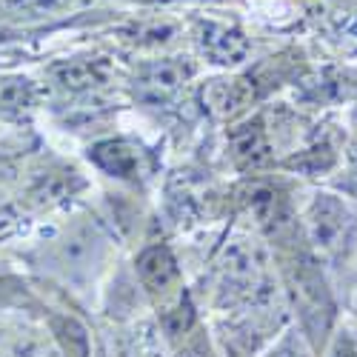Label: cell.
Returning <instances> with one entry per match:
<instances>
[{
	"label": "cell",
	"mask_w": 357,
	"mask_h": 357,
	"mask_svg": "<svg viewBox=\"0 0 357 357\" xmlns=\"http://www.w3.org/2000/svg\"><path fill=\"white\" fill-rule=\"evenodd\" d=\"M275 266L260 237L241 231L220 249L212 269L215 303L226 312H252L272 301Z\"/></svg>",
	"instance_id": "cell-1"
},
{
	"label": "cell",
	"mask_w": 357,
	"mask_h": 357,
	"mask_svg": "<svg viewBox=\"0 0 357 357\" xmlns=\"http://www.w3.org/2000/svg\"><path fill=\"white\" fill-rule=\"evenodd\" d=\"M306 237L317 257L337 266H351L357 257V203L351 197L320 192L303 209Z\"/></svg>",
	"instance_id": "cell-2"
},
{
	"label": "cell",
	"mask_w": 357,
	"mask_h": 357,
	"mask_svg": "<svg viewBox=\"0 0 357 357\" xmlns=\"http://www.w3.org/2000/svg\"><path fill=\"white\" fill-rule=\"evenodd\" d=\"M291 294H294V309L303 320V329L309 332V337L320 340L329 332V323H332V297L329 289L323 283V275L314 269L312 260H303L301 266L294 263L291 269Z\"/></svg>",
	"instance_id": "cell-3"
},
{
	"label": "cell",
	"mask_w": 357,
	"mask_h": 357,
	"mask_svg": "<svg viewBox=\"0 0 357 357\" xmlns=\"http://www.w3.org/2000/svg\"><path fill=\"white\" fill-rule=\"evenodd\" d=\"M137 278H140V286L152 294L160 306H169L183 297V278H181V269H177V260L160 243L146 246L140 252Z\"/></svg>",
	"instance_id": "cell-4"
},
{
	"label": "cell",
	"mask_w": 357,
	"mask_h": 357,
	"mask_svg": "<svg viewBox=\"0 0 357 357\" xmlns=\"http://www.w3.org/2000/svg\"><path fill=\"white\" fill-rule=\"evenodd\" d=\"M195 75V66L189 57H155L146 61L135 75V89L143 100H166L177 89L186 86V80Z\"/></svg>",
	"instance_id": "cell-5"
},
{
	"label": "cell",
	"mask_w": 357,
	"mask_h": 357,
	"mask_svg": "<svg viewBox=\"0 0 357 357\" xmlns=\"http://www.w3.org/2000/svg\"><path fill=\"white\" fill-rule=\"evenodd\" d=\"M103 249V237L98 231V226H75L66 229L52 246V263L57 272H63L66 278H77L83 272H89V260L98 263Z\"/></svg>",
	"instance_id": "cell-6"
},
{
	"label": "cell",
	"mask_w": 357,
	"mask_h": 357,
	"mask_svg": "<svg viewBox=\"0 0 357 357\" xmlns=\"http://www.w3.org/2000/svg\"><path fill=\"white\" fill-rule=\"evenodd\" d=\"M195 43L197 52L215 66H237L249 54V40L241 29L218 20H200L195 26Z\"/></svg>",
	"instance_id": "cell-7"
},
{
	"label": "cell",
	"mask_w": 357,
	"mask_h": 357,
	"mask_svg": "<svg viewBox=\"0 0 357 357\" xmlns=\"http://www.w3.org/2000/svg\"><path fill=\"white\" fill-rule=\"evenodd\" d=\"M0 357H54L52 335L29 320H0Z\"/></svg>",
	"instance_id": "cell-8"
},
{
	"label": "cell",
	"mask_w": 357,
	"mask_h": 357,
	"mask_svg": "<svg viewBox=\"0 0 357 357\" xmlns=\"http://www.w3.org/2000/svg\"><path fill=\"white\" fill-rule=\"evenodd\" d=\"M109 72L103 61H66V63H57L52 69V80L54 86L66 89V92H86V89H98L100 83H106Z\"/></svg>",
	"instance_id": "cell-9"
},
{
	"label": "cell",
	"mask_w": 357,
	"mask_h": 357,
	"mask_svg": "<svg viewBox=\"0 0 357 357\" xmlns=\"http://www.w3.org/2000/svg\"><path fill=\"white\" fill-rule=\"evenodd\" d=\"M95 0H3V12L15 20L32 23V20H49V17H63L86 9Z\"/></svg>",
	"instance_id": "cell-10"
},
{
	"label": "cell",
	"mask_w": 357,
	"mask_h": 357,
	"mask_svg": "<svg viewBox=\"0 0 357 357\" xmlns=\"http://www.w3.org/2000/svg\"><path fill=\"white\" fill-rule=\"evenodd\" d=\"M92 158L112 177H135V172H137V155L132 152L126 143H121V140L98 143L92 149Z\"/></svg>",
	"instance_id": "cell-11"
},
{
	"label": "cell",
	"mask_w": 357,
	"mask_h": 357,
	"mask_svg": "<svg viewBox=\"0 0 357 357\" xmlns=\"http://www.w3.org/2000/svg\"><path fill=\"white\" fill-rule=\"evenodd\" d=\"M38 89L32 80L17 75H0V114H15L35 103Z\"/></svg>",
	"instance_id": "cell-12"
},
{
	"label": "cell",
	"mask_w": 357,
	"mask_h": 357,
	"mask_svg": "<svg viewBox=\"0 0 357 357\" xmlns=\"http://www.w3.org/2000/svg\"><path fill=\"white\" fill-rule=\"evenodd\" d=\"M237 143H234V149H237V158L241 160H246V163H260L263 158H266V152H269V140H266V132H263V126H249V132H243V135H237L234 137Z\"/></svg>",
	"instance_id": "cell-13"
},
{
	"label": "cell",
	"mask_w": 357,
	"mask_h": 357,
	"mask_svg": "<svg viewBox=\"0 0 357 357\" xmlns=\"http://www.w3.org/2000/svg\"><path fill=\"white\" fill-rule=\"evenodd\" d=\"M23 183L20 158L12 152H0V197H9Z\"/></svg>",
	"instance_id": "cell-14"
},
{
	"label": "cell",
	"mask_w": 357,
	"mask_h": 357,
	"mask_svg": "<svg viewBox=\"0 0 357 357\" xmlns=\"http://www.w3.org/2000/svg\"><path fill=\"white\" fill-rule=\"evenodd\" d=\"M266 357H312V354H309V349H306L301 335L286 332V335H280L275 340V346L269 349V354H266Z\"/></svg>",
	"instance_id": "cell-15"
},
{
	"label": "cell",
	"mask_w": 357,
	"mask_h": 357,
	"mask_svg": "<svg viewBox=\"0 0 357 357\" xmlns=\"http://www.w3.org/2000/svg\"><path fill=\"white\" fill-rule=\"evenodd\" d=\"M329 357H357V340L351 332H340L332 346H329Z\"/></svg>",
	"instance_id": "cell-16"
},
{
	"label": "cell",
	"mask_w": 357,
	"mask_h": 357,
	"mask_svg": "<svg viewBox=\"0 0 357 357\" xmlns=\"http://www.w3.org/2000/svg\"><path fill=\"white\" fill-rule=\"evenodd\" d=\"M340 186H343V192H346L351 200H357V160H354L351 169L346 172V177H343V183H340Z\"/></svg>",
	"instance_id": "cell-17"
}]
</instances>
